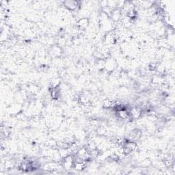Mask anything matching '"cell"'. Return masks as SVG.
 <instances>
[{"instance_id":"2","label":"cell","mask_w":175,"mask_h":175,"mask_svg":"<svg viewBox=\"0 0 175 175\" xmlns=\"http://www.w3.org/2000/svg\"><path fill=\"white\" fill-rule=\"evenodd\" d=\"M88 25H89V20L86 18H81V19L78 21L76 23L77 27L79 28V29L81 30H85L86 28L88 26Z\"/></svg>"},{"instance_id":"1","label":"cell","mask_w":175,"mask_h":175,"mask_svg":"<svg viewBox=\"0 0 175 175\" xmlns=\"http://www.w3.org/2000/svg\"><path fill=\"white\" fill-rule=\"evenodd\" d=\"M63 4L66 8L68 10L74 11L79 6V2L76 1H66L63 2Z\"/></svg>"},{"instance_id":"3","label":"cell","mask_w":175,"mask_h":175,"mask_svg":"<svg viewBox=\"0 0 175 175\" xmlns=\"http://www.w3.org/2000/svg\"><path fill=\"white\" fill-rule=\"evenodd\" d=\"M116 68V62L114 59L109 58L107 61H105V68L108 71L113 72Z\"/></svg>"}]
</instances>
